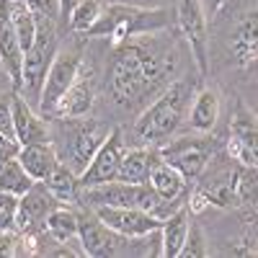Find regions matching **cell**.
<instances>
[{
	"instance_id": "603a6c76",
	"label": "cell",
	"mask_w": 258,
	"mask_h": 258,
	"mask_svg": "<svg viewBox=\"0 0 258 258\" xmlns=\"http://www.w3.org/2000/svg\"><path fill=\"white\" fill-rule=\"evenodd\" d=\"M188 227H191V217H188V207H178L173 214H168L160 225V240H163V258H178L183 250V243L188 238Z\"/></svg>"
},
{
	"instance_id": "7a4b0ae2",
	"label": "cell",
	"mask_w": 258,
	"mask_h": 258,
	"mask_svg": "<svg viewBox=\"0 0 258 258\" xmlns=\"http://www.w3.org/2000/svg\"><path fill=\"white\" fill-rule=\"evenodd\" d=\"M194 93H197L194 80H188V78L170 80L165 88L137 114L135 126H132L137 145L160 147L170 137H176L181 132V126L186 124Z\"/></svg>"
},
{
	"instance_id": "cb8c5ba5",
	"label": "cell",
	"mask_w": 258,
	"mask_h": 258,
	"mask_svg": "<svg viewBox=\"0 0 258 258\" xmlns=\"http://www.w3.org/2000/svg\"><path fill=\"white\" fill-rule=\"evenodd\" d=\"M44 186L54 194V199L62 202V204H70V202H78V173L68 165V163H57V168L52 170V176L44 181Z\"/></svg>"
},
{
	"instance_id": "d6986e66",
	"label": "cell",
	"mask_w": 258,
	"mask_h": 258,
	"mask_svg": "<svg viewBox=\"0 0 258 258\" xmlns=\"http://www.w3.org/2000/svg\"><path fill=\"white\" fill-rule=\"evenodd\" d=\"M150 186H153L165 202H173V204H186L188 199V188L191 181L181 173L178 168H173L170 163H165L163 158L155 160L153 170H150Z\"/></svg>"
},
{
	"instance_id": "5bb4252c",
	"label": "cell",
	"mask_w": 258,
	"mask_h": 258,
	"mask_svg": "<svg viewBox=\"0 0 258 258\" xmlns=\"http://www.w3.org/2000/svg\"><path fill=\"white\" fill-rule=\"evenodd\" d=\"M62 204L54 199V194L44 186V183H34L26 194H21V204H18V220H16V230L24 235H39L44 232V222L49 217V212Z\"/></svg>"
},
{
	"instance_id": "ba28073f",
	"label": "cell",
	"mask_w": 258,
	"mask_h": 258,
	"mask_svg": "<svg viewBox=\"0 0 258 258\" xmlns=\"http://www.w3.org/2000/svg\"><path fill=\"white\" fill-rule=\"evenodd\" d=\"M173 16L181 36L186 39L188 52L197 62L199 78L209 75V26L204 0H173Z\"/></svg>"
},
{
	"instance_id": "ffe728a7",
	"label": "cell",
	"mask_w": 258,
	"mask_h": 258,
	"mask_svg": "<svg viewBox=\"0 0 258 258\" xmlns=\"http://www.w3.org/2000/svg\"><path fill=\"white\" fill-rule=\"evenodd\" d=\"M18 160H21L24 170H26L34 181L44 183V181L52 176V170L57 168L59 155H57L54 142H39V145H21Z\"/></svg>"
},
{
	"instance_id": "d6a6232c",
	"label": "cell",
	"mask_w": 258,
	"mask_h": 258,
	"mask_svg": "<svg viewBox=\"0 0 258 258\" xmlns=\"http://www.w3.org/2000/svg\"><path fill=\"white\" fill-rule=\"evenodd\" d=\"M18 150H21V145L13 137H6L3 132H0V165L8 163L11 158H18Z\"/></svg>"
},
{
	"instance_id": "9a60e30c",
	"label": "cell",
	"mask_w": 258,
	"mask_h": 258,
	"mask_svg": "<svg viewBox=\"0 0 258 258\" xmlns=\"http://www.w3.org/2000/svg\"><path fill=\"white\" fill-rule=\"evenodd\" d=\"M96 106V70L93 64H85L70 85V91L64 93L54 109L52 119H75V116H88Z\"/></svg>"
},
{
	"instance_id": "e0dca14e",
	"label": "cell",
	"mask_w": 258,
	"mask_h": 258,
	"mask_svg": "<svg viewBox=\"0 0 258 258\" xmlns=\"http://www.w3.org/2000/svg\"><path fill=\"white\" fill-rule=\"evenodd\" d=\"M227 52L232 64L240 70L258 62V8L238 18V24L232 26L227 39Z\"/></svg>"
},
{
	"instance_id": "1f68e13d",
	"label": "cell",
	"mask_w": 258,
	"mask_h": 258,
	"mask_svg": "<svg viewBox=\"0 0 258 258\" xmlns=\"http://www.w3.org/2000/svg\"><path fill=\"white\" fill-rule=\"evenodd\" d=\"M26 6L36 13V18H59V0H26Z\"/></svg>"
},
{
	"instance_id": "2e32d148",
	"label": "cell",
	"mask_w": 258,
	"mask_h": 258,
	"mask_svg": "<svg viewBox=\"0 0 258 258\" xmlns=\"http://www.w3.org/2000/svg\"><path fill=\"white\" fill-rule=\"evenodd\" d=\"M13 103V132L18 145H39V142H52V126L44 114H39L34 106L21 96L11 93Z\"/></svg>"
},
{
	"instance_id": "484cf974",
	"label": "cell",
	"mask_w": 258,
	"mask_h": 258,
	"mask_svg": "<svg viewBox=\"0 0 258 258\" xmlns=\"http://www.w3.org/2000/svg\"><path fill=\"white\" fill-rule=\"evenodd\" d=\"M101 11H103L101 0H80V3L73 8V13L68 16L70 31H75V34H88V31L93 29V24L98 21Z\"/></svg>"
},
{
	"instance_id": "4316f807",
	"label": "cell",
	"mask_w": 258,
	"mask_h": 258,
	"mask_svg": "<svg viewBox=\"0 0 258 258\" xmlns=\"http://www.w3.org/2000/svg\"><path fill=\"white\" fill-rule=\"evenodd\" d=\"M248 212H258V168H243V176L238 183V204Z\"/></svg>"
},
{
	"instance_id": "83f0119b",
	"label": "cell",
	"mask_w": 258,
	"mask_h": 258,
	"mask_svg": "<svg viewBox=\"0 0 258 258\" xmlns=\"http://www.w3.org/2000/svg\"><path fill=\"white\" fill-rule=\"evenodd\" d=\"M21 197L13 191H0V230H16Z\"/></svg>"
},
{
	"instance_id": "d4e9b609",
	"label": "cell",
	"mask_w": 258,
	"mask_h": 258,
	"mask_svg": "<svg viewBox=\"0 0 258 258\" xmlns=\"http://www.w3.org/2000/svg\"><path fill=\"white\" fill-rule=\"evenodd\" d=\"M36 181L24 170L18 158H11L8 163L0 165V191H13V194H26Z\"/></svg>"
},
{
	"instance_id": "836d02e7",
	"label": "cell",
	"mask_w": 258,
	"mask_h": 258,
	"mask_svg": "<svg viewBox=\"0 0 258 258\" xmlns=\"http://www.w3.org/2000/svg\"><path fill=\"white\" fill-rule=\"evenodd\" d=\"M225 3H227V0H204V11H207V16L220 13V11L225 8Z\"/></svg>"
},
{
	"instance_id": "7402d4cb",
	"label": "cell",
	"mask_w": 258,
	"mask_h": 258,
	"mask_svg": "<svg viewBox=\"0 0 258 258\" xmlns=\"http://www.w3.org/2000/svg\"><path fill=\"white\" fill-rule=\"evenodd\" d=\"M44 232L52 243L75 245L83 253V245H80V238H78V209H73L70 204H57L49 212V217L44 222Z\"/></svg>"
},
{
	"instance_id": "52a82bcc",
	"label": "cell",
	"mask_w": 258,
	"mask_h": 258,
	"mask_svg": "<svg viewBox=\"0 0 258 258\" xmlns=\"http://www.w3.org/2000/svg\"><path fill=\"white\" fill-rule=\"evenodd\" d=\"M222 145L209 137V135H197V132H191V135H176V137H170L165 145L158 147V153L165 163H170L173 168H178L181 173L194 183L199 176H202V170L207 168V163L212 160V155L217 153Z\"/></svg>"
},
{
	"instance_id": "f546056e",
	"label": "cell",
	"mask_w": 258,
	"mask_h": 258,
	"mask_svg": "<svg viewBox=\"0 0 258 258\" xmlns=\"http://www.w3.org/2000/svg\"><path fill=\"white\" fill-rule=\"evenodd\" d=\"M24 255V235L18 230H0V258Z\"/></svg>"
},
{
	"instance_id": "7c38bea8",
	"label": "cell",
	"mask_w": 258,
	"mask_h": 258,
	"mask_svg": "<svg viewBox=\"0 0 258 258\" xmlns=\"http://www.w3.org/2000/svg\"><path fill=\"white\" fill-rule=\"evenodd\" d=\"M126 153V140L121 126H114L111 135L103 140V145L98 147V153L93 155V160L88 163V168L78 176V188H88V186H98L106 181H114L119 173L121 158Z\"/></svg>"
},
{
	"instance_id": "30bf717a",
	"label": "cell",
	"mask_w": 258,
	"mask_h": 258,
	"mask_svg": "<svg viewBox=\"0 0 258 258\" xmlns=\"http://www.w3.org/2000/svg\"><path fill=\"white\" fill-rule=\"evenodd\" d=\"M78 238L83 245L85 255H93V258H109V255H121L126 253L124 248L129 245V238L114 232L111 227H106L91 207H83L78 209Z\"/></svg>"
},
{
	"instance_id": "4dcf8cb0",
	"label": "cell",
	"mask_w": 258,
	"mask_h": 258,
	"mask_svg": "<svg viewBox=\"0 0 258 258\" xmlns=\"http://www.w3.org/2000/svg\"><path fill=\"white\" fill-rule=\"evenodd\" d=\"M0 132H3L6 137L16 140V132H13V103H11V96H3V93H0Z\"/></svg>"
},
{
	"instance_id": "3957f363",
	"label": "cell",
	"mask_w": 258,
	"mask_h": 258,
	"mask_svg": "<svg viewBox=\"0 0 258 258\" xmlns=\"http://www.w3.org/2000/svg\"><path fill=\"white\" fill-rule=\"evenodd\" d=\"M168 26H170L168 8H140V6H126V3H109L103 6L98 21L85 36L106 39L114 49L129 39L158 34V31H165Z\"/></svg>"
},
{
	"instance_id": "6da1fadb",
	"label": "cell",
	"mask_w": 258,
	"mask_h": 258,
	"mask_svg": "<svg viewBox=\"0 0 258 258\" xmlns=\"http://www.w3.org/2000/svg\"><path fill=\"white\" fill-rule=\"evenodd\" d=\"M178 68L176 41L163 31L129 39L111 49L106 68V88L111 101L124 111H142Z\"/></svg>"
},
{
	"instance_id": "d590c367",
	"label": "cell",
	"mask_w": 258,
	"mask_h": 258,
	"mask_svg": "<svg viewBox=\"0 0 258 258\" xmlns=\"http://www.w3.org/2000/svg\"><path fill=\"white\" fill-rule=\"evenodd\" d=\"M3 78H8V75H6V70H3V64H0V91H3ZM8 83H11V80H8Z\"/></svg>"
},
{
	"instance_id": "5b68a950",
	"label": "cell",
	"mask_w": 258,
	"mask_h": 258,
	"mask_svg": "<svg viewBox=\"0 0 258 258\" xmlns=\"http://www.w3.org/2000/svg\"><path fill=\"white\" fill-rule=\"evenodd\" d=\"M57 21L52 18H39V29L36 36L31 41V47L24 52V68H21V88L16 93H21L29 103L36 101L39 106V96H41V85L44 78L52 68V62L57 57V47H59V36H57Z\"/></svg>"
},
{
	"instance_id": "8fae6325",
	"label": "cell",
	"mask_w": 258,
	"mask_h": 258,
	"mask_svg": "<svg viewBox=\"0 0 258 258\" xmlns=\"http://www.w3.org/2000/svg\"><path fill=\"white\" fill-rule=\"evenodd\" d=\"M83 68V57L75 49L68 52H57L52 68L44 78V85H41V96H39V114H44L47 119L54 116V109L59 98L70 91V85L75 83L78 73Z\"/></svg>"
},
{
	"instance_id": "ac0fdd59",
	"label": "cell",
	"mask_w": 258,
	"mask_h": 258,
	"mask_svg": "<svg viewBox=\"0 0 258 258\" xmlns=\"http://www.w3.org/2000/svg\"><path fill=\"white\" fill-rule=\"evenodd\" d=\"M220 111H222V103H220L217 88L202 85V88H197V93H194V98H191L186 124H188L191 132H197V135H212L217 121H220Z\"/></svg>"
},
{
	"instance_id": "8992f818",
	"label": "cell",
	"mask_w": 258,
	"mask_h": 258,
	"mask_svg": "<svg viewBox=\"0 0 258 258\" xmlns=\"http://www.w3.org/2000/svg\"><path fill=\"white\" fill-rule=\"evenodd\" d=\"M243 168L235 158H230L225 153V145L212 155V160L207 163V168L202 170V176L194 181V188H199L204 194V199L209 202V207H220V209H230L238 204V183L243 176Z\"/></svg>"
},
{
	"instance_id": "277c9868",
	"label": "cell",
	"mask_w": 258,
	"mask_h": 258,
	"mask_svg": "<svg viewBox=\"0 0 258 258\" xmlns=\"http://www.w3.org/2000/svg\"><path fill=\"white\" fill-rule=\"evenodd\" d=\"M109 124H103L98 119L91 116H75V119H59V147L57 155L62 163H68L75 173L80 176L88 163L93 160V155L98 153V147L103 145V140L111 135Z\"/></svg>"
},
{
	"instance_id": "9c48e42d",
	"label": "cell",
	"mask_w": 258,
	"mask_h": 258,
	"mask_svg": "<svg viewBox=\"0 0 258 258\" xmlns=\"http://www.w3.org/2000/svg\"><path fill=\"white\" fill-rule=\"evenodd\" d=\"M225 153L245 168H258V114L240 101L235 103L227 121Z\"/></svg>"
},
{
	"instance_id": "4fadbf2b",
	"label": "cell",
	"mask_w": 258,
	"mask_h": 258,
	"mask_svg": "<svg viewBox=\"0 0 258 258\" xmlns=\"http://www.w3.org/2000/svg\"><path fill=\"white\" fill-rule=\"evenodd\" d=\"M93 212L106 227H111L114 232L124 235L129 240L145 238V235H150L163 225L160 217H155V214H150L145 209H137V207H96Z\"/></svg>"
},
{
	"instance_id": "44dd1931",
	"label": "cell",
	"mask_w": 258,
	"mask_h": 258,
	"mask_svg": "<svg viewBox=\"0 0 258 258\" xmlns=\"http://www.w3.org/2000/svg\"><path fill=\"white\" fill-rule=\"evenodd\" d=\"M158 158H160L158 147H147V145L126 147L116 178L126 181V183H147L150 181V170H153Z\"/></svg>"
},
{
	"instance_id": "e575fe53",
	"label": "cell",
	"mask_w": 258,
	"mask_h": 258,
	"mask_svg": "<svg viewBox=\"0 0 258 258\" xmlns=\"http://www.w3.org/2000/svg\"><path fill=\"white\" fill-rule=\"evenodd\" d=\"M80 3V0H59V18L68 21V16L73 13V8Z\"/></svg>"
},
{
	"instance_id": "f1b7e54d",
	"label": "cell",
	"mask_w": 258,
	"mask_h": 258,
	"mask_svg": "<svg viewBox=\"0 0 258 258\" xmlns=\"http://www.w3.org/2000/svg\"><path fill=\"white\" fill-rule=\"evenodd\" d=\"M204 243H207V240H204L202 227H199V225H191V227H188V238H186L183 250H181L178 258H204V255L209 253Z\"/></svg>"
}]
</instances>
